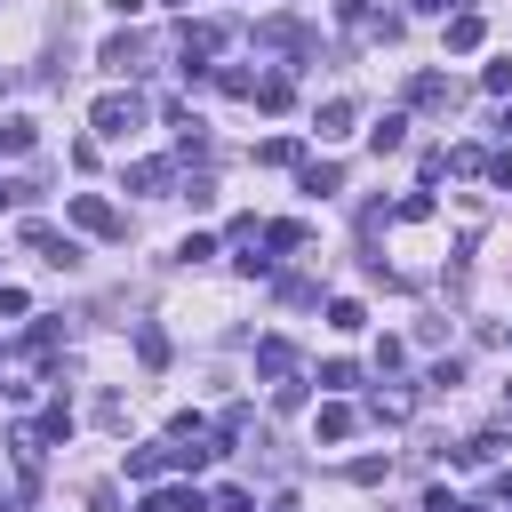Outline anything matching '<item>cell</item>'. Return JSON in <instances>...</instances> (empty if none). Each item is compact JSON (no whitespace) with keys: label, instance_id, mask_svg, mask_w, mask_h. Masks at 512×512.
<instances>
[{"label":"cell","instance_id":"1","mask_svg":"<svg viewBox=\"0 0 512 512\" xmlns=\"http://www.w3.org/2000/svg\"><path fill=\"white\" fill-rule=\"evenodd\" d=\"M88 128L120 144L128 128H144V96H128V88H112V96H96V112H88Z\"/></svg>","mask_w":512,"mask_h":512},{"label":"cell","instance_id":"2","mask_svg":"<svg viewBox=\"0 0 512 512\" xmlns=\"http://www.w3.org/2000/svg\"><path fill=\"white\" fill-rule=\"evenodd\" d=\"M72 224L96 232V240H128V216H120L104 192H72Z\"/></svg>","mask_w":512,"mask_h":512},{"label":"cell","instance_id":"3","mask_svg":"<svg viewBox=\"0 0 512 512\" xmlns=\"http://www.w3.org/2000/svg\"><path fill=\"white\" fill-rule=\"evenodd\" d=\"M224 48V24H184L176 32V56H184V80H208V56Z\"/></svg>","mask_w":512,"mask_h":512},{"label":"cell","instance_id":"4","mask_svg":"<svg viewBox=\"0 0 512 512\" xmlns=\"http://www.w3.org/2000/svg\"><path fill=\"white\" fill-rule=\"evenodd\" d=\"M456 96H464V88H456L448 72H416V80H408V104H424V112H456Z\"/></svg>","mask_w":512,"mask_h":512},{"label":"cell","instance_id":"5","mask_svg":"<svg viewBox=\"0 0 512 512\" xmlns=\"http://www.w3.org/2000/svg\"><path fill=\"white\" fill-rule=\"evenodd\" d=\"M144 48H152V40H144V32H112V40H104V56H96V64H104V72H144Z\"/></svg>","mask_w":512,"mask_h":512},{"label":"cell","instance_id":"6","mask_svg":"<svg viewBox=\"0 0 512 512\" xmlns=\"http://www.w3.org/2000/svg\"><path fill=\"white\" fill-rule=\"evenodd\" d=\"M24 248H40L56 272H72V264H80V240H64V232H48V224H24Z\"/></svg>","mask_w":512,"mask_h":512},{"label":"cell","instance_id":"7","mask_svg":"<svg viewBox=\"0 0 512 512\" xmlns=\"http://www.w3.org/2000/svg\"><path fill=\"white\" fill-rule=\"evenodd\" d=\"M368 416H376V424H408V416H416V392H408V384H376V392H368Z\"/></svg>","mask_w":512,"mask_h":512},{"label":"cell","instance_id":"8","mask_svg":"<svg viewBox=\"0 0 512 512\" xmlns=\"http://www.w3.org/2000/svg\"><path fill=\"white\" fill-rule=\"evenodd\" d=\"M256 368H264L272 384H288V376H296L304 360H296V344H288V336H264V344H256Z\"/></svg>","mask_w":512,"mask_h":512},{"label":"cell","instance_id":"9","mask_svg":"<svg viewBox=\"0 0 512 512\" xmlns=\"http://www.w3.org/2000/svg\"><path fill=\"white\" fill-rule=\"evenodd\" d=\"M248 424H256V408H248V400H232V408L216 416V456H224L232 440H248Z\"/></svg>","mask_w":512,"mask_h":512},{"label":"cell","instance_id":"10","mask_svg":"<svg viewBox=\"0 0 512 512\" xmlns=\"http://www.w3.org/2000/svg\"><path fill=\"white\" fill-rule=\"evenodd\" d=\"M400 144H408V120H400V112H384V120L368 128V152L384 160V152H400Z\"/></svg>","mask_w":512,"mask_h":512},{"label":"cell","instance_id":"11","mask_svg":"<svg viewBox=\"0 0 512 512\" xmlns=\"http://www.w3.org/2000/svg\"><path fill=\"white\" fill-rule=\"evenodd\" d=\"M256 160H264V168H304V144H296V136H264Z\"/></svg>","mask_w":512,"mask_h":512},{"label":"cell","instance_id":"12","mask_svg":"<svg viewBox=\"0 0 512 512\" xmlns=\"http://www.w3.org/2000/svg\"><path fill=\"white\" fill-rule=\"evenodd\" d=\"M128 184H136V192H168V184H176V160H136Z\"/></svg>","mask_w":512,"mask_h":512},{"label":"cell","instance_id":"13","mask_svg":"<svg viewBox=\"0 0 512 512\" xmlns=\"http://www.w3.org/2000/svg\"><path fill=\"white\" fill-rule=\"evenodd\" d=\"M296 184H304V192H320V200H328V192H336V184H344V168H336V160H304V168H296Z\"/></svg>","mask_w":512,"mask_h":512},{"label":"cell","instance_id":"14","mask_svg":"<svg viewBox=\"0 0 512 512\" xmlns=\"http://www.w3.org/2000/svg\"><path fill=\"white\" fill-rule=\"evenodd\" d=\"M256 248L288 256V248H304V224H296V216H280V224H264V232H256Z\"/></svg>","mask_w":512,"mask_h":512},{"label":"cell","instance_id":"15","mask_svg":"<svg viewBox=\"0 0 512 512\" xmlns=\"http://www.w3.org/2000/svg\"><path fill=\"white\" fill-rule=\"evenodd\" d=\"M352 424H360V416H352L344 400H328V408L312 416V432H320V440H352Z\"/></svg>","mask_w":512,"mask_h":512},{"label":"cell","instance_id":"16","mask_svg":"<svg viewBox=\"0 0 512 512\" xmlns=\"http://www.w3.org/2000/svg\"><path fill=\"white\" fill-rule=\"evenodd\" d=\"M448 48H456V56H472V48H480V16H472V8H456V16H448Z\"/></svg>","mask_w":512,"mask_h":512},{"label":"cell","instance_id":"17","mask_svg":"<svg viewBox=\"0 0 512 512\" xmlns=\"http://www.w3.org/2000/svg\"><path fill=\"white\" fill-rule=\"evenodd\" d=\"M256 104H264V112H288V104H296L288 72H264V80H256Z\"/></svg>","mask_w":512,"mask_h":512},{"label":"cell","instance_id":"18","mask_svg":"<svg viewBox=\"0 0 512 512\" xmlns=\"http://www.w3.org/2000/svg\"><path fill=\"white\" fill-rule=\"evenodd\" d=\"M352 120H360V104H352V96H328V104H320V136H344Z\"/></svg>","mask_w":512,"mask_h":512},{"label":"cell","instance_id":"19","mask_svg":"<svg viewBox=\"0 0 512 512\" xmlns=\"http://www.w3.org/2000/svg\"><path fill=\"white\" fill-rule=\"evenodd\" d=\"M136 360H144V368H168V336H160L152 320H136Z\"/></svg>","mask_w":512,"mask_h":512},{"label":"cell","instance_id":"20","mask_svg":"<svg viewBox=\"0 0 512 512\" xmlns=\"http://www.w3.org/2000/svg\"><path fill=\"white\" fill-rule=\"evenodd\" d=\"M504 456V432H472L464 448H456V464H496Z\"/></svg>","mask_w":512,"mask_h":512},{"label":"cell","instance_id":"21","mask_svg":"<svg viewBox=\"0 0 512 512\" xmlns=\"http://www.w3.org/2000/svg\"><path fill=\"white\" fill-rule=\"evenodd\" d=\"M168 472V448H128V480H160Z\"/></svg>","mask_w":512,"mask_h":512},{"label":"cell","instance_id":"22","mask_svg":"<svg viewBox=\"0 0 512 512\" xmlns=\"http://www.w3.org/2000/svg\"><path fill=\"white\" fill-rule=\"evenodd\" d=\"M56 344H64V328H56V320H40V328H32V336H24V360H48V352H56Z\"/></svg>","mask_w":512,"mask_h":512},{"label":"cell","instance_id":"23","mask_svg":"<svg viewBox=\"0 0 512 512\" xmlns=\"http://www.w3.org/2000/svg\"><path fill=\"white\" fill-rule=\"evenodd\" d=\"M16 152H32V120H0V160H16Z\"/></svg>","mask_w":512,"mask_h":512},{"label":"cell","instance_id":"24","mask_svg":"<svg viewBox=\"0 0 512 512\" xmlns=\"http://www.w3.org/2000/svg\"><path fill=\"white\" fill-rule=\"evenodd\" d=\"M176 200H192V208H216V184H208V176H176Z\"/></svg>","mask_w":512,"mask_h":512},{"label":"cell","instance_id":"25","mask_svg":"<svg viewBox=\"0 0 512 512\" xmlns=\"http://www.w3.org/2000/svg\"><path fill=\"white\" fill-rule=\"evenodd\" d=\"M328 328H344V336H352V328H368V312H360L352 296H336V304H328Z\"/></svg>","mask_w":512,"mask_h":512},{"label":"cell","instance_id":"26","mask_svg":"<svg viewBox=\"0 0 512 512\" xmlns=\"http://www.w3.org/2000/svg\"><path fill=\"white\" fill-rule=\"evenodd\" d=\"M96 424L120 432V424H128V400H120V392H96Z\"/></svg>","mask_w":512,"mask_h":512},{"label":"cell","instance_id":"27","mask_svg":"<svg viewBox=\"0 0 512 512\" xmlns=\"http://www.w3.org/2000/svg\"><path fill=\"white\" fill-rule=\"evenodd\" d=\"M320 384H328V392H352V384H360V368H352V360H328V368H320Z\"/></svg>","mask_w":512,"mask_h":512},{"label":"cell","instance_id":"28","mask_svg":"<svg viewBox=\"0 0 512 512\" xmlns=\"http://www.w3.org/2000/svg\"><path fill=\"white\" fill-rule=\"evenodd\" d=\"M424 384H432V392H456V384H464V360H432V376H424Z\"/></svg>","mask_w":512,"mask_h":512},{"label":"cell","instance_id":"29","mask_svg":"<svg viewBox=\"0 0 512 512\" xmlns=\"http://www.w3.org/2000/svg\"><path fill=\"white\" fill-rule=\"evenodd\" d=\"M480 168H488V184H496V192H512V144H504V152H488Z\"/></svg>","mask_w":512,"mask_h":512},{"label":"cell","instance_id":"30","mask_svg":"<svg viewBox=\"0 0 512 512\" xmlns=\"http://www.w3.org/2000/svg\"><path fill=\"white\" fill-rule=\"evenodd\" d=\"M392 216H400V224H424V216H432V192H408V200H400Z\"/></svg>","mask_w":512,"mask_h":512},{"label":"cell","instance_id":"31","mask_svg":"<svg viewBox=\"0 0 512 512\" xmlns=\"http://www.w3.org/2000/svg\"><path fill=\"white\" fill-rule=\"evenodd\" d=\"M176 256H184V264H208V256H216V240H208V232H184V248H176Z\"/></svg>","mask_w":512,"mask_h":512},{"label":"cell","instance_id":"32","mask_svg":"<svg viewBox=\"0 0 512 512\" xmlns=\"http://www.w3.org/2000/svg\"><path fill=\"white\" fill-rule=\"evenodd\" d=\"M40 432H48V440H64V432H72V408H64V400H48V416H40Z\"/></svg>","mask_w":512,"mask_h":512},{"label":"cell","instance_id":"33","mask_svg":"<svg viewBox=\"0 0 512 512\" xmlns=\"http://www.w3.org/2000/svg\"><path fill=\"white\" fill-rule=\"evenodd\" d=\"M480 88H488V96H512V56H504V64H488V72H480Z\"/></svg>","mask_w":512,"mask_h":512},{"label":"cell","instance_id":"34","mask_svg":"<svg viewBox=\"0 0 512 512\" xmlns=\"http://www.w3.org/2000/svg\"><path fill=\"white\" fill-rule=\"evenodd\" d=\"M504 136H512V104H504Z\"/></svg>","mask_w":512,"mask_h":512},{"label":"cell","instance_id":"35","mask_svg":"<svg viewBox=\"0 0 512 512\" xmlns=\"http://www.w3.org/2000/svg\"><path fill=\"white\" fill-rule=\"evenodd\" d=\"M8 200H16V192H8V184H0V208H8Z\"/></svg>","mask_w":512,"mask_h":512},{"label":"cell","instance_id":"36","mask_svg":"<svg viewBox=\"0 0 512 512\" xmlns=\"http://www.w3.org/2000/svg\"><path fill=\"white\" fill-rule=\"evenodd\" d=\"M504 416H512V384H504Z\"/></svg>","mask_w":512,"mask_h":512},{"label":"cell","instance_id":"37","mask_svg":"<svg viewBox=\"0 0 512 512\" xmlns=\"http://www.w3.org/2000/svg\"><path fill=\"white\" fill-rule=\"evenodd\" d=\"M168 8H192V0H168Z\"/></svg>","mask_w":512,"mask_h":512},{"label":"cell","instance_id":"38","mask_svg":"<svg viewBox=\"0 0 512 512\" xmlns=\"http://www.w3.org/2000/svg\"><path fill=\"white\" fill-rule=\"evenodd\" d=\"M0 88H8V80H0Z\"/></svg>","mask_w":512,"mask_h":512}]
</instances>
